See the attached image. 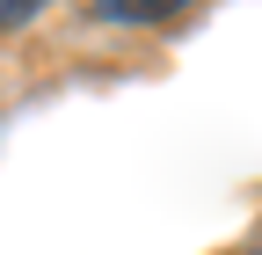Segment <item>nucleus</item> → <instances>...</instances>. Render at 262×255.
<instances>
[{"instance_id":"f257e3e1","label":"nucleus","mask_w":262,"mask_h":255,"mask_svg":"<svg viewBox=\"0 0 262 255\" xmlns=\"http://www.w3.org/2000/svg\"><path fill=\"white\" fill-rule=\"evenodd\" d=\"M102 15H110V22H160L168 0H102Z\"/></svg>"},{"instance_id":"f03ea898","label":"nucleus","mask_w":262,"mask_h":255,"mask_svg":"<svg viewBox=\"0 0 262 255\" xmlns=\"http://www.w3.org/2000/svg\"><path fill=\"white\" fill-rule=\"evenodd\" d=\"M8 22H29V0H0V29Z\"/></svg>"}]
</instances>
